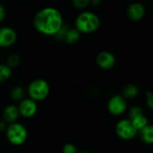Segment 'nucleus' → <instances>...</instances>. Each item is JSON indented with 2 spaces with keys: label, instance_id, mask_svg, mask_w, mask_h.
Wrapping results in <instances>:
<instances>
[{
  "label": "nucleus",
  "instance_id": "f8f14e48",
  "mask_svg": "<svg viewBox=\"0 0 153 153\" xmlns=\"http://www.w3.org/2000/svg\"><path fill=\"white\" fill-rule=\"evenodd\" d=\"M19 116H20V114H19L18 107H17V105H13V104L7 105L4 108L3 113H2V117H3L2 119L7 124L17 122Z\"/></svg>",
  "mask_w": 153,
  "mask_h": 153
},
{
  "label": "nucleus",
  "instance_id": "412c9836",
  "mask_svg": "<svg viewBox=\"0 0 153 153\" xmlns=\"http://www.w3.org/2000/svg\"><path fill=\"white\" fill-rule=\"evenodd\" d=\"M145 102H146L147 106L151 111H153V92L149 91V92L146 93V95H145Z\"/></svg>",
  "mask_w": 153,
  "mask_h": 153
},
{
  "label": "nucleus",
  "instance_id": "ddd939ff",
  "mask_svg": "<svg viewBox=\"0 0 153 153\" xmlns=\"http://www.w3.org/2000/svg\"><path fill=\"white\" fill-rule=\"evenodd\" d=\"M140 140L145 144H153V124H148L138 131Z\"/></svg>",
  "mask_w": 153,
  "mask_h": 153
},
{
  "label": "nucleus",
  "instance_id": "4be33fe9",
  "mask_svg": "<svg viewBox=\"0 0 153 153\" xmlns=\"http://www.w3.org/2000/svg\"><path fill=\"white\" fill-rule=\"evenodd\" d=\"M68 26H66V25H63L62 26V28L53 36V37H55V39H57V40H59V41H64V37H65V34H66V32H67V30H68Z\"/></svg>",
  "mask_w": 153,
  "mask_h": 153
},
{
  "label": "nucleus",
  "instance_id": "f03ea898",
  "mask_svg": "<svg viewBox=\"0 0 153 153\" xmlns=\"http://www.w3.org/2000/svg\"><path fill=\"white\" fill-rule=\"evenodd\" d=\"M101 25L99 16L91 11H83L75 19V28L80 33L89 34L97 32Z\"/></svg>",
  "mask_w": 153,
  "mask_h": 153
},
{
  "label": "nucleus",
  "instance_id": "0eeeda50",
  "mask_svg": "<svg viewBox=\"0 0 153 153\" xmlns=\"http://www.w3.org/2000/svg\"><path fill=\"white\" fill-rule=\"evenodd\" d=\"M126 16L128 19L133 23L140 22L146 16V7L141 2H139V1L131 2L127 7Z\"/></svg>",
  "mask_w": 153,
  "mask_h": 153
},
{
  "label": "nucleus",
  "instance_id": "bb28decb",
  "mask_svg": "<svg viewBox=\"0 0 153 153\" xmlns=\"http://www.w3.org/2000/svg\"><path fill=\"white\" fill-rule=\"evenodd\" d=\"M20 1H25V0H20Z\"/></svg>",
  "mask_w": 153,
  "mask_h": 153
},
{
  "label": "nucleus",
  "instance_id": "6e6552de",
  "mask_svg": "<svg viewBox=\"0 0 153 153\" xmlns=\"http://www.w3.org/2000/svg\"><path fill=\"white\" fill-rule=\"evenodd\" d=\"M17 107L19 110L20 116L25 119H30L33 117L37 114V111H38L37 102L33 101V99L29 97H25L22 101H20Z\"/></svg>",
  "mask_w": 153,
  "mask_h": 153
},
{
  "label": "nucleus",
  "instance_id": "5701e85b",
  "mask_svg": "<svg viewBox=\"0 0 153 153\" xmlns=\"http://www.w3.org/2000/svg\"><path fill=\"white\" fill-rule=\"evenodd\" d=\"M7 16V12H6V8L4 7V6L2 4H0V24H1Z\"/></svg>",
  "mask_w": 153,
  "mask_h": 153
},
{
  "label": "nucleus",
  "instance_id": "393cba45",
  "mask_svg": "<svg viewBox=\"0 0 153 153\" xmlns=\"http://www.w3.org/2000/svg\"><path fill=\"white\" fill-rule=\"evenodd\" d=\"M102 3V0H91L90 5H92L93 7H99Z\"/></svg>",
  "mask_w": 153,
  "mask_h": 153
},
{
  "label": "nucleus",
  "instance_id": "b1692460",
  "mask_svg": "<svg viewBox=\"0 0 153 153\" xmlns=\"http://www.w3.org/2000/svg\"><path fill=\"white\" fill-rule=\"evenodd\" d=\"M7 126L8 124L3 119H0V133H5L7 129Z\"/></svg>",
  "mask_w": 153,
  "mask_h": 153
},
{
  "label": "nucleus",
  "instance_id": "20e7f679",
  "mask_svg": "<svg viewBox=\"0 0 153 153\" xmlns=\"http://www.w3.org/2000/svg\"><path fill=\"white\" fill-rule=\"evenodd\" d=\"M5 133L7 140L14 146L23 145L28 138V131L26 127L18 122L8 124Z\"/></svg>",
  "mask_w": 153,
  "mask_h": 153
},
{
  "label": "nucleus",
  "instance_id": "a878e982",
  "mask_svg": "<svg viewBox=\"0 0 153 153\" xmlns=\"http://www.w3.org/2000/svg\"><path fill=\"white\" fill-rule=\"evenodd\" d=\"M78 153H90V152H88V151H79Z\"/></svg>",
  "mask_w": 153,
  "mask_h": 153
},
{
  "label": "nucleus",
  "instance_id": "9d476101",
  "mask_svg": "<svg viewBox=\"0 0 153 153\" xmlns=\"http://www.w3.org/2000/svg\"><path fill=\"white\" fill-rule=\"evenodd\" d=\"M115 62H116L115 56L109 51H99L96 56L97 65L104 70H108L113 68L115 65Z\"/></svg>",
  "mask_w": 153,
  "mask_h": 153
},
{
  "label": "nucleus",
  "instance_id": "423d86ee",
  "mask_svg": "<svg viewBox=\"0 0 153 153\" xmlns=\"http://www.w3.org/2000/svg\"><path fill=\"white\" fill-rule=\"evenodd\" d=\"M107 110L112 115H122L127 110L126 99L122 95L112 96L107 102Z\"/></svg>",
  "mask_w": 153,
  "mask_h": 153
},
{
  "label": "nucleus",
  "instance_id": "f257e3e1",
  "mask_svg": "<svg viewBox=\"0 0 153 153\" xmlns=\"http://www.w3.org/2000/svg\"><path fill=\"white\" fill-rule=\"evenodd\" d=\"M33 25L34 29L41 34L54 36L64 25L63 16L57 8L46 7L34 15Z\"/></svg>",
  "mask_w": 153,
  "mask_h": 153
},
{
  "label": "nucleus",
  "instance_id": "6ab92c4d",
  "mask_svg": "<svg viewBox=\"0 0 153 153\" xmlns=\"http://www.w3.org/2000/svg\"><path fill=\"white\" fill-rule=\"evenodd\" d=\"M91 0H72L71 3L72 6L79 10H84L86 9L88 6H90Z\"/></svg>",
  "mask_w": 153,
  "mask_h": 153
},
{
  "label": "nucleus",
  "instance_id": "9b49d317",
  "mask_svg": "<svg viewBox=\"0 0 153 153\" xmlns=\"http://www.w3.org/2000/svg\"><path fill=\"white\" fill-rule=\"evenodd\" d=\"M129 120L132 123L133 127L136 129L137 131L143 129L146 125L149 124V120L143 113L141 108H134L131 110L128 114Z\"/></svg>",
  "mask_w": 153,
  "mask_h": 153
},
{
  "label": "nucleus",
  "instance_id": "7ed1b4c3",
  "mask_svg": "<svg viewBox=\"0 0 153 153\" xmlns=\"http://www.w3.org/2000/svg\"><path fill=\"white\" fill-rule=\"evenodd\" d=\"M50 92V84L43 79H35L32 80L26 88V94L28 95V97L35 102L45 100L49 97Z\"/></svg>",
  "mask_w": 153,
  "mask_h": 153
},
{
  "label": "nucleus",
  "instance_id": "a211bd4d",
  "mask_svg": "<svg viewBox=\"0 0 153 153\" xmlns=\"http://www.w3.org/2000/svg\"><path fill=\"white\" fill-rule=\"evenodd\" d=\"M21 61H22V59H21V57H20L19 54H17V53H11L7 58L6 64L11 69H14V68H16L19 67V65L21 64Z\"/></svg>",
  "mask_w": 153,
  "mask_h": 153
},
{
  "label": "nucleus",
  "instance_id": "39448f33",
  "mask_svg": "<svg viewBox=\"0 0 153 153\" xmlns=\"http://www.w3.org/2000/svg\"><path fill=\"white\" fill-rule=\"evenodd\" d=\"M115 133L123 140H131L138 135V131L128 118L121 119L117 122L115 125Z\"/></svg>",
  "mask_w": 153,
  "mask_h": 153
},
{
  "label": "nucleus",
  "instance_id": "2eb2a0df",
  "mask_svg": "<svg viewBox=\"0 0 153 153\" xmlns=\"http://www.w3.org/2000/svg\"><path fill=\"white\" fill-rule=\"evenodd\" d=\"M80 37H81V33L76 28L68 27L66 32L63 42H65L66 43L69 45H73V44H76V42H79V41L80 40Z\"/></svg>",
  "mask_w": 153,
  "mask_h": 153
},
{
  "label": "nucleus",
  "instance_id": "1a4fd4ad",
  "mask_svg": "<svg viewBox=\"0 0 153 153\" xmlns=\"http://www.w3.org/2000/svg\"><path fill=\"white\" fill-rule=\"evenodd\" d=\"M17 41L16 31L9 26L0 27V48H8L13 46Z\"/></svg>",
  "mask_w": 153,
  "mask_h": 153
},
{
  "label": "nucleus",
  "instance_id": "aec40b11",
  "mask_svg": "<svg viewBox=\"0 0 153 153\" xmlns=\"http://www.w3.org/2000/svg\"><path fill=\"white\" fill-rule=\"evenodd\" d=\"M78 152L79 151L76 145L71 142L65 143L62 147V153H78Z\"/></svg>",
  "mask_w": 153,
  "mask_h": 153
},
{
  "label": "nucleus",
  "instance_id": "f3484780",
  "mask_svg": "<svg viewBox=\"0 0 153 153\" xmlns=\"http://www.w3.org/2000/svg\"><path fill=\"white\" fill-rule=\"evenodd\" d=\"M12 70L6 63H0V84L5 83L12 76Z\"/></svg>",
  "mask_w": 153,
  "mask_h": 153
},
{
  "label": "nucleus",
  "instance_id": "dca6fc26",
  "mask_svg": "<svg viewBox=\"0 0 153 153\" xmlns=\"http://www.w3.org/2000/svg\"><path fill=\"white\" fill-rule=\"evenodd\" d=\"M25 95H26V90L24 88V87L20 85H16L13 87L9 93L11 99L14 101H17V102H20L24 98H25Z\"/></svg>",
  "mask_w": 153,
  "mask_h": 153
},
{
  "label": "nucleus",
  "instance_id": "4468645a",
  "mask_svg": "<svg viewBox=\"0 0 153 153\" xmlns=\"http://www.w3.org/2000/svg\"><path fill=\"white\" fill-rule=\"evenodd\" d=\"M139 93H140V89L138 86L132 83H129L125 85L122 90V96L125 99H133L139 96Z\"/></svg>",
  "mask_w": 153,
  "mask_h": 153
}]
</instances>
